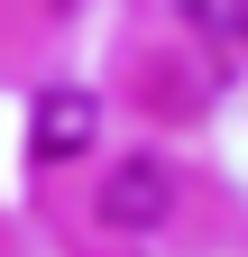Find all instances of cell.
Wrapping results in <instances>:
<instances>
[{
  "label": "cell",
  "mask_w": 248,
  "mask_h": 257,
  "mask_svg": "<svg viewBox=\"0 0 248 257\" xmlns=\"http://www.w3.org/2000/svg\"><path fill=\"white\" fill-rule=\"evenodd\" d=\"M166 202H175V184H166V166H157V156H119V175H110V193H101L110 230H157V220H166Z\"/></svg>",
  "instance_id": "1"
},
{
  "label": "cell",
  "mask_w": 248,
  "mask_h": 257,
  "mask_svg": "<svg viewBox=\"0 0 248 257\" xmlns=\"http://www.w3.org/2000/svg\"><path fill=\"white\" fill-rule=\"evenodd\" d=\"M28 147H37L46 156V166H55V156H83L92 147V92H46V101H37V119H28Z\"/></svg>",
  "instance_id": "2"
}]
</instances>
